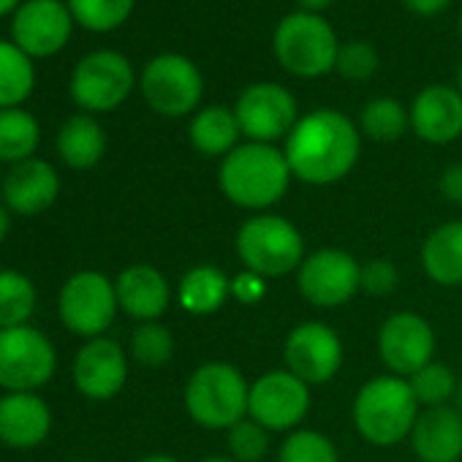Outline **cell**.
Instances as JSON below:
<instances>
[{"label":"cell","instance_id":"30bf717a","mask_svg":"<svg viewBox=\"0 0 462 462\" xmlns=\"http://www.w3.org/2000/svg\"><path fill=\"white\" fill-rule=\"evenodd\" d=\"M58 370V351L52 340L25 324L0 329V389L4 392H39Z\"/></svg>","mask_w":462,"mask_h":462},{"label":"cell","instance_id":"4dcf8cb0","mask_svg":"<svg viewBox=\"0 0 462 462\" xmlns=\"http://www.w3.org/2000/svg\"><path fill=\"white\" fill-rule=\"evenodd\" d=\"M77 25L93 33L117 31L131 14L136 0H66Z\"/></svg>","mask_w":462,"mask_h":462},{"label":"cell","instance_id":"e575fe53","mask_svg":"<svg viewBox=\"0 0 462 462\" xmlns=\"http://www.w3.org/2000/svg\"><path fill=\"white\" fill-rule=\"evenodd\" d=\"M228 457L237 462H259L267 448H270V430H264L259 421H254L251 416H245L243 421H237L228 430Z\"/></svg>","mask_w":462,"mask_h":462},{"label":"cell","instance_id":"52a82bcc","mask_svg":"<svg viewBox=\"0 0 462 462\" xmlns=\"http://www.w3.org/2000/svg\"><path fill=\"white\" fill-rule=\"evenodd\" d=\"M136 85L131 60L117 50L85 55L69 79V96L85 115H104L123 106Z\"/></svg>","mask_w":462,"mask_h":462},{"label":"cell","instance_id":"7402d4cb","mask_svg":"<svg viewBox=\"0 0 462 462\" xmlns=\"http://www.w3.org/2000/svg\"><path fill=\"white\" fill-rule=\"evenodd\" d=\"M408 440L421 462H457L462 457V413L454 405L424 408Z\"/></svg>","mask_w":462,"mask_h":462},{"label":"cell","instance_id":"b9f144b4","mask_svg":"<svg viewBox=\"0 0 462 462\" xmlns=\"http://www.w3.org/2000/svg\"><path fill=\"white\" fill-rule=\"evenodd\" d=\"M300 12H308V14H321L324 9L332 6V0H297Z\"/></svg>","mask_w":462,"mask_h":462},{"label":"cell","instance_id":"bcb514c9","mask_svg":"<svg viewBox=\"0 0 462 462\" xmlns=\"http://www.w3.org/2000/svg\"><path fill=\"white\" fill-rule=\"evenodd\" d=\"M201 462H237V459H231V457H220V454H212V457H204Z\"/></svg>","mask_w":462,"mask_h":462},{"label":"cell","instance_id":"2e32d148","mask_svg":"<svg viewBox=\"0 0 462 462\" xmlns=\"http://www.w3.org/2000/svg\"><path fill=\"white\" fill-rule=\"evenodd\" d=\"M74 25L63 0H25L12 20V42L31 60L52 58L69 44Z\"/></svg>","mask_w":462,"mask_h":462},{"label":"cell","instance_id":"8d00e7d4","mask_svg":"<svg viewBox=\"0 0 462 462\" xmlns=\"http://www.w3.org/2000/svg\"><path fill=\"white\" fill-rule=\"evenodd\" d=\"M400 273L389 259H367L359 264V291L370 297H386L397 289Z\"/></svg>","mask_w":462,"mask_h":462},{"label":"cell","instance_id":"60d3db41","mask_svg":"<svg viewBox=\"0 0 462 462\" xmlns=\"http://www.w3.org/2000/svg\"><path fill=\"white\" fill-rule=\"evenodd\" d=\"M9 231H12V209L4 201H0V245L6 243Z\"/></svg>","mask_w":462,"mask_h":462},{"label":"cell","instance_id":"8fae6325","mask_svg":"<svg viewBox=\"0 0 462 462\" xmlns=\"http://www.w3.org/2000/svg\"><path fill=\"white\" fill-rule=\"evenodd\" d=\"M235 115L243 136L262 144L286 139L300 120L297 98L278 82H256L245 88L235 104Z\"/></svg>","mask_w":462,"mask_h":462},{"label":"cell","instance_id":"4316f807","mask_svg":"<svg viewBox=\"0 0 462 462\" xmlns=\"http://www.w3.org/2000/svg\"><path fill=\"white\" fill-rule=\"evenodd\" d=\"M39 142L42 128L28 109H0V163L14 166L28 158H36Z\"/></svg>","mask_w":462,"mask_h":462},{"label":"cell","instance_id":"83f0119b","mask_svg":"<svg viewBox=\"0 0 462 462\" xmlns=\"http://www.w3.org/2000/svg\"><path fill=\"white\" fill-rule=\"evenodd\" d=\"M36 88L33 60L14 44L0 42V109L23 106Z\"/></svg>","mask_w":462,"mask_h":462},{"label":"cell","instance_id":"f35d334b","mask_svg":"<svg viewBox=\"0 0 462 462\" xmlns=\"http://www.w3.org/2000/svg\"><path fill=\"white\" fill-rule=\"evenodd\" d=\"M438 190L446 201L462 207V163H448L438 177Z\"/></svg>","mask_w":462,"mask_h":462},{"label":"cell","instance_id":"9a60e30c","mask_svg":"<svg viewBox=\"0 0 462 462\" xmlns=\"http://www.w3.org/2000/svg\"><path fill=\"white\" fill-rule=\"evenodd\" d=\"M283 356H286V370H291L308 386L327 383L340 373L343 340L324 321H302L289 332Z\"/></svg>","mask_w":462,"mask_h":462},{"label":"cell","instance_id":"f6af8a7d","mask_svg":"<svg viewBox=\"0 0 462 462\" xmlns=\"http://www.w3.org/2000/svg\"><path fill=\"white\" fill-rule=\"evenodd\" d=\"M451 405L462 413V378L457 381V392H454V400H451Z\"/></svg>","mask_w":462,"mask_h":462},{"label":"cell","instance_id":"e0dca14e","mask_svg":"<svg viewBox=\"0 0 462 462\" xmlns=\"http://www.w3.org/2000/svg\"><path fill=\"white\" fill-rule=\"evenodd\" d=\"M74 386L82 397L93 402H106L117 397L128 383V354L112 337H93L77 351L71 365Z\"/></svg>","mask_w":462,"mask_h":462},{"label":"cell","instance_id":"7a4b0ae2","mask_svg":"<svg viewBox=\"0 0 462 462\" xmlns=\"http://www.w3.org/2000/svg\"><path fill=\"white\" fill-rule=\"evenodd\" d=\"M291 177L283 150L275 144L245 142L220 161L217 185L235 207L267 212L286 196Z\"/></svg>","mask_w":462,"mask_h":462},{"label":"cell","instance_id":"d590c367","mask_svg":"<svg viewBox=\"0 0 462 462\" xmlns=\"http://www.w3.org/2000/svg\"><path fill=\"white\" fill-rule=\"evenodd\" d=\"M335 71L348 82H365L378 71V52L365 42H348L337 50Z\"/></svg>","mask_w":462,"mask_h":462},{"label":"cell","instance_id":"8992f818","mask_svg":"<svg viewBox=\"0 0 462 462\" xmlns=\"http://www.w3.org/2000/svg\"><path fill=\"white\" fill-rule=\"evenodd\" d=\"M340 42L335 28L321 14L294 12L286 14L273 36V52L291 77L319 79L335 71Z\"/></svg>","mask_w":462,"mask_h":462},{"label":"cell","instance_id":"f1b7e54d","mask_svg":"<svg viewBox=\"0 0 462 462\" xmlns=\"http://www.w3.org/2000/svg\"><path fill=\"white\" fill-rule=\"evenodd\" d=\"M36 283L20 270H0V329L31 324L36 313Z\"/></svg>","mask_w":462,"mask_h":462},{"label":"cell","instance_id":"5bb4252c","mask_svg":"<svg viewBox=\"0 0 462 462\" xmlns=\"http://www.w3.org/2000/svg\"><path fill=\"white\" fill-rule=\"evenodd\" d=\"M435 329L432 324L411 310L392 313L378 329V356L392 375L411 378L416 370L432 362Z\"/></svg>","mask_w":462,"mask_h":462},{"label":"cell","instance_id":"d4e9b609","mask_svg":"<svg viewBox=\"0 0 462 462\" xmlns=\"http://www.w3.org/2000/svg\"><path fill=\"white\" fill-rule=\"evenodd\" d=\"M240 123L235 109L228 106H204L190 117L188 139L196 152L207 158H226L235 147H240Z\"/></svg>","mask_w":462,"mask_h":462},{"label":"cell","instance_id":"ffe728a7","mask_svg":"<svg viewBox=\"0 0 462 462\" xmlns=\"http://www.w3.org/2000/svg\"><path fill=\"white\" fill-rule=\"evenodd\" d=\"M411 128L427 144H448L462 136V93L448 85L424 88L411 109Z\"/></svg>","mask_w":462,"mask_h":462},{"label":"cell","instance_id":"9c48e42d","mask_svg":"<svg viewBox=\"0 0 462 462\" xmlns=\"http://www.w3.org/2000/svg\"><path fill=\"white\" fill-rule=\"evenodd\" d=\"M139 88L152 112L163 117H185L199 112L204 96V77L190 58L163 52L144 66Z\"/></svg>","mask_w":462,"mask_h":462},{"label":"cell","instance_id":"ac0fdd59","mask_svg":"<svg viewBox=\"0 0 462 462\" xmlns=\"http://www.w3.org/2000/svg\"><path fill=\"white\" fill-rule=\"evenodd\" d=\"M0 193H4V204L14 215L47 212L60 196L58 169L44 158H28L23 163H14L4 174Z\"/></svg>","mask_w":462,"mask_h":462},{"label":"cell","instance_id":"f907efd6","mask_svg":"<svg viewBox=\"0 0 462 462\" xmlns=\"http://www.w3.org/2000/svg\"><path fill=\"white\" fill-rule=\"evenodd\" d=\"M0 182H4V174H0Z\"/></svg>","mask_w":462,"mask_h":462},{"label":"cell","instance_id":"277c9868","mask_svg":"<svg viewBox=\"0 0 462 462\" xmlns=\"http://www.w3.org/2000/svg\"><path fill=\"white\" fill-rule=\"evenodd\" d=\"M251 383L228 362L196 367L185 383V411L204 430H231L248 416Z\"/></svg>","mask_w":462,"mask_h":462},{"label":"cell","instance_id":"484cf974","mask_svg":"<svg viewBox=\"0 0 462 462\" xmlns=\"http://www.w3.org/2000/svg\"><path fill=\"white\" fill-rule=\"evenodd\" d=\"M231 297V281L212 264L190 267L177 283V302L190 316H212Z\"/></svg>","mask_w":462,"mask_h":462},{"label":"cell","instance_id":"cb8c5ba5","mask_svg":"<svg viewBox=\"0 0 462 462\" xmlns=\"http://www.w3.org/2000/svg\"><path fill=\"white\" fill-rule=\"evenodd\" d=\"M106 152V131L93 115H71L58 131V155L74 171H88Z\"/></svg>","mask_w":462,"mask_h":462},{"label":"cell","instance_id":"44dd1931","mask_svg":"<svg viewBox=\"0 0 462 462\" xmlns=\"http://www.w3.org/2000/svg\"><path fill=\"white\" fill-rule=\"evenodd\" d=\"M115 289H117L120 310L136 319L139 324L158 321L171 305V286L166 275L158 267L144 264V262L125 267L117 275Z\"/></svg>","mask_w":462,"mask_h":462},{"label":"cell","instance_id":"d6986e66","mask_svg":"<svg viewBox=\"0 0 462 462\" xmlns=\"http://www.w3.org/2000/svg\"><path fill=\"white\" fill-rule=\"evenodd\" d=\"M52 432V408L36 392H6L0 397V443L36 448Z\"/></svg>","mask_w":462,"mask_h":462},{"label":"cell","instance_id":"836d02e7","mask_svg":"<svg viewBox=\"0 0 462 462\" xmlns=\"http://www.w3.org/2000/svg\"><path fill=\"white\" fill-rule=\"evenodd\" d=\"M278 462H340V454L324 432L294 430L283 438Z\"/></svg>","mask_w":462,"mask_h":462},{"label":"cell","instance_id":"c3c4849f","mask_svg":"<svg viewBox=\"0 0 462 462\" xmlns=\"http://www.w3.org/2000/svg\"><path fill=\"white\" fill-rule=\"evenodd\" d=\"M457 33H459V39H462V12H459V20H457Z\"/></svg>","mask_w":462,"mask_h":462},{"label":"cell","instance_id":"ba28073f","mask_svg":"<svg viewBox=\"0 0 462 462\" xmlns=\"http://www.w3.org/2000/svg\"><path fill=\"white\" fill-rule=\"evenodd\" d=\"M120 310L115 281H109L98 270L74 273L58 297V313L63 327L85 340L104 337Z\"/></svg>","mask_w":462,"mask_h":462},{"label":"cell","instance_id":"3957f363","mask_svg":"<svg viewBox=\"0 0 462 462\" xmlns=\"http://www.w3.org/2000/svg\"><path fill=\"white\" fill-rule=\"evenodd\" d=\"M354 427L373 446H394L411 438L419 416V402L411 392L408 378L378 375L359 386L354 397Z\"/></svg>","mask_w":462,"mask_h":462},{"label":"cell","instance_id":"4fadbf2b","mask_svg":"<svg viewBox=\"0 0 462 462\" xmlns=\"http://www.w3.org/2000/svg\"><path fill=\"white\" fill-rule=\"evenodd\" d=\"M297 286L310 305L340 308L359 294V262L340 248H321L305 256Z\"/></svg>","mask_w":462,"mask_h":462},{"label":"cell","instance_id":"d6a6232c","mask_svg":"<svg viewBox=\"0 0 462 462\" xmlns=\"http://www.w3.org/2000/svg\"><path fill=\"white\" fill-rule=\"evenodd\" d=\"M128 351H131L134 362H139L142 367H161L174 354V335L161 321L139 324L131 335Z\"/></svg>","mask_w":462,"mask_h":462},{"label":"cell","instance_id":"ab89813d","mask_svg":"<svg viewBox=\"0 0 462 462\" xmlns=\"http://www.w3.org/2000/svg\"><path fill=\"white\" fill-rule=\"evenodd\" d=\"M451 0H402V6L413 14V17H421V20H430V17H438L448 9Z\"/></svg>","mask_w":462,"mask_h":462},{"label":"cell","instance_id":"7c38bea8","mask_svg":"<svg viewBox=\"0 0 462 462\" xmlns=\"http://www.w3.org/2000/svg\"><path fill=\"white\" fill-rule=\"evenodd\" d=\"M310 411V386L291 370H270L251 383L248 416L270 432H294Z\"/></svg>","mask_w":462,"mask_h":462},{"label":"cell","instance_id":"603a6c76","mask_svg":"<svg viewBox=\"0 0 462 462\" xmlns=\"http://www.w3.org/2000/svg\"><path fill=\"white\" fill-rule=\"evenodd\" d=\"M421 267L438 286H462V220L435 226L421 243Z\"/></svg>","mask_w":462,"mask_h":462},{"label":"cell","instance_id":"6da1fadb","mask_svg":"<svg viewBox=\"0 0 462 462\" xmlns=\"http://www.w3.org/2000/svg\"><path fill=\"white\" fill-rule=\"evenodd\" d=\"M362 152V131L337 109H313L286 136L283 155L297 180L332 185L351 174Z\"/></svg>","mask_w":462,"mask_h":462},{"label":"cell","instance_id":"7dc6e473","mask_svg":"<svg viewBox=\"0 0 462 462\" xmlns=\"http://www.w3.org/2000/svg\"><path fill=\"white\" fill-rule=\"evenodd\" d=\"M457 90L462 93V63H459V69H457Z\"/></svg>","mask_w":462,"mask_h":462},{"label":"cell","instance_id":"74e56055","mask_svg":"<svg viewBox=\"0 0 462 462\" xmlns=\"http://www.w3.org/2000/svg\"><path fill=\"white\" fill-rule=\"evenodd\" d=\"M231 297H235L237 302H243V305L262 302L267 297V278H262V275H256L251 270L240 273L235 281H231Z\"/></svg>","mask_w":462,"mask_h":462},{"label":"cell","instance_id":"f546056e","mask_svg":"<svg viewBox=\"0 0 462 462\" xmlns=\"http://www.w3.org/2000/svg\"><path fill=\"white\" fill-rule=\"evenodd\" d=\"M411 128V115L408 109L394 101V98H373L370 104H365L362 115H359V131L378 142V144H389L397 142L405 131Z\"/></svg>","mask_w":462,"mask_h":462},{"label":"cell","instance_id":"ee69618b","mask_svg":"<svg viewBox=\"0 0 462 462\" xmlns=\"http://www.w3.org/2000/svg\"><path fill=\"white\" fill-rule=\"evenodd\" d=\"M139 462H180V459L171 457V454H147V457H142Z\"/></svg>","mask_w":462,"mask_h":462},{"label":"cell","instance_id":"681fc988","mask_svg":"<svg viewBox=\"0 0 462 462\" xmlns=\"http://www.w3.org/2000/svg\"><path fill=\"white\" fill-rule=\"evenodd\" d=\"M74 462H88V459H74Z\"/></svg>","mask_w":462,"mask_h":462},{"label":"cell","instance_id":"7bdbcfd3","mask_svg":"<svg viewBox=\"0 0 462 462\" xmlns=\"http://www.w3.org/2000/svg\"><path fill=\"white\" fill-rule=\"evenodd\" d=\"M23 6V0H0V17H6V14H14L17 9Z\"/></svg>","mask_w":462,"mask_h":462},{"label":"cell","instance_id":"5b68a950","mask_svg":"<svg viewBox=\"0 0 462 462\" xmlns=\"http://www.w3.org/2000/svg\"><path fill=\"white\" fill-rule=\"evenodd\" d=\"M237 256L262 278H283L305 262L302 231L283 215L259 212L237 231Z\"/></svg>","mask_w":462,"mask_h":462},{"label":"cell","instance_id":"1f68e13d","mask_svg":"<svg viewBox=\"0 0 462 462\" xmlns=\"http://www.w3.org/2000/svg\"><path fill=\"white\" fill-rule=\"evenodd\" d=\"M457 381L459 378L454 375V370L448 365H443V362H435V359L408 378L411 392H413L419 408L451 405L454 392H457Z\"/></svg>","mask_w":462,"mask_h":462}]
</instances>
